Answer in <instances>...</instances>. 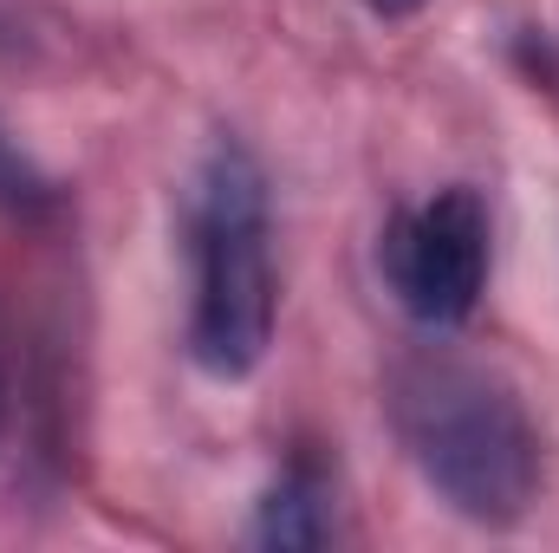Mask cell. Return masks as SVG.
I'll return each mask as SVG.
<instances>
[{
  "label": "cell",
  "mask_w": 559,
  "mask_h": 553,
  "mask_svg": "<svg viewBox=\"0 0 559 553\" xmlns=\"http://www.w3.org/2000/svg\"><path fill=\"white\" fill-rule=\"evenodd\" d=\"M391 430L423 482L468 521L508 528L540 495V430L514 385L449 345H423L391 372Z\"/></svg>",
  "instance_id": "6da1fadb"
},
{
  "label": "cell",
  "mask_w": 559,
  "mask_h": 553,
  "mask_svg": "<svg viewBox=\"0 0 559 553\" xmlns=\"http://www.w3.org/2000/svg\"><path fill=\"white\" fill-rule=\"evenodd\" d=\"M182 235H189V358L195 372L241 385L261 372L280 319L267 169L241 138L209 143L189 183Z\"/></svg>",
  "instance_id": "7a4b0ae2"
},
{
  "label": "cell",
  "mask_w": 559,
  "mask_h": 553,
  "mask_svg": "<svg viewBox=\"0 0 559 553\" xmlns=\"http://www.w3.org/2000/svg\"><path fill=\"white\" fill-rule=\"evenodd\" d=\"M378 274L417 326L429 332L462 326L488 286V202L468 183H449L397 209L378 242Z\"/></svg>",
  "instance_id": "3957f363"
},
{
  "label": "cell",
  "mask_w": 559,
  "mask_h": 553,
  "mask_svg": "<svg viewBox=\"0 0 559 553\" xmlns=\"http://www.w3.org/2000/svg\"><path fill=\"white\" fill-rule=\"evenodd\" d=\"M254 541L261 548H325L332 541V489L319 482V469L299 462L261 495Z\"/></svg>",
  "instance_id": "277c9868"
},
{
  "label": "cell",
  "mask_w": 559,
  "mask_h": 553,
  "mask_svg": "<svg viewBox=\"0 0 559 553\" xmlns=\"http://www.w3.org/2000/svg\"><path fill=\"white\" fill-rule=\"evenodd\" d=\"M59 202V183L0 131V215H39Z\"/></svg>",
  "instance_id": "5b68a950"
},
{
  "label": "cell",
  "mask_w": 559,
  "mask_h": 553,
  "mask_svg": "<svg viewBox=\"0 0 559 553\" xmlns=\"http://www.w3.org/2000/svg\"><path fill=\"white\" fill-rule=\"evenodd\" d=\"M365 7H371L378 20H411V13H423V7H429V0H365Z\"/></svg>",
  "instance_id": "8992f818"
}]
</instances>
